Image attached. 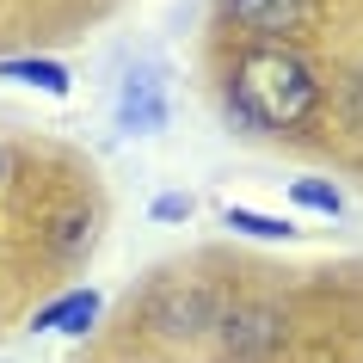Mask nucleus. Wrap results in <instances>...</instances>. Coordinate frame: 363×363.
I'll list each match as a JSON object with an SVG mask.
<instances>
[{
    "label": "nucleus",
    "instance_id": "f257e3e1",
    "mask_svg": "<svg viewBox=\"0 0 363 363\" xmlns=\"http://www.w3.org/2000/svg\"><path fill=\"white\" fill-rule=\"evenodd\" d=\"M314 105H320L314 74L296 56H284V50L252 56L240 68V80H234V93H228V111L240 123H252V130H296V123L314 117Z\"/></svg>",
    "mask_w": 363,
    "mask_h": 363
},
{
    "label": "nucleus",
    "instance_id": "f03ea898",
    "mask_svg": "<svg viewBox=\"0 0 363 363\" xmlns=\"http://www.w3.org/2000/svg\"><path fill=\"white\" fill-rule=\"evenodd\" d=\"M284 339V320L271 314V308H234L228 320H222V345H228L234 357H259L271 345Z\"/></svg>",
    "mask_w": 363,
    "mask_h": 363
},
{
    "label": "nucleus",
    "instance_id": "7ed1b4c3",
    "mask_svg": "<svg viewBox=\"0 0 363 363\" xmlns=\"http://www.w3.org/2000/svg\"><path fill=\"white\" fill-rule=\"evenodd\" d=\"M228 19L247 25L252 38H284L308 19V0H228Z\"/></svg>",
    "mask_w": 363,
    "mask_h": 363
},
{
    "label": "nucleus",
    "instance_id": "20e7f679",
    "mask_svg": "<svg viewBox=\"0 0 363 363\" xmlns=\"http://www.w3.org/2000/svg\"><path fill=\"white\" fill-rule=\"evenodd\" d=\"M117 117H123V130L154 135L160 123H167V93H160V80L154 74H130L123 80V99H117Z\"/></svg>",
    "mask_w": 363,
    "mask_h": 363
},
{
    "label": "nucleus",
    "instance_id": "39448f33",
    "mask_svg": "<svg viewBox=\"0 0 363 363\" xmlns=\"http://www.w3.org/2000/svg\"><path fill=\"white\" fill-rule=\"evenodd\" d=\"M99 308H105V302H99V289H68L62 302L38 308V326H43V333H68V339H80V333L99 320Z\"/></svg>",
    "mask_w": 363,
    "mask_h": 363
},
{
    "label": "nucleus",
    "instance_id": "423d86ee",
    "mask_svg": "<svg viewBox=\"0 0 363 363\" xmlns=\"http://www.w3.org/2000/svg\"><path fill=\"white\" fill-rule=\"evenodd\" d=\"M0 80H19V86H38V93H50V99H68V68L62 62H50V56H6L0 62Z\"/></svg>",
    "mask_w": 363,
    "mask_h": 363
},
{
    "label": "nucleus",
    "instance_id": "0eeeda50",
    "mask_svg": "<svg viewBox=\"0 0 363 363\" xmlns=\"http://www.w3.org/2000/svg\"><path fill=\"white\" fill-rule=\"evenodd\" d=\"M160 326H167L172 339H197V333L210 326V296H203V289H191V296H172V302L160 308Z\"/></svg>",
    "mask_w": 363,
    "mask_h": 363
},
{
    "label": "nucleus",
    "instance_id": "6e6552de",
    "mask_svg": "<svg viewBox=\"0 0 363 363\" xmlns=\"http://www.w3.org/2000/svg\"><path fill=\"white\" fill-rule=\"evenodd\" d=\"M222 222L240 234H252V240H289L296 234V222H284V216H265V210H247V203H228L222 210Z\"/></svg>",
    "mask_w": 363,
    "mask_h": 363
},
{
    "label": "nucleus",
    "instance_id": "1a4fd4ad",
    "mask_svg": "<svg viewBox=\"0 0 363 363\" xmlns=\"http://www.w3.org/2000/svg\"><path fill=\"white\" fill-rule=\"evenodd\" d=\"M289 197H296L302 210H320V216H339V210H345L339 185H326V179H296V185H289Z\"/></svg>",
    "mask_w": 363,
    "mask_h": 363
},
{
    "label": "nucleus",
    "instance_id": "9d476101",
    "mask_svg": "<svg viewBox=\"0 0 363 363\" xmlns=\"http://www.w3.org/2000/svg\"><path fill=\"white\" fill-rule=\"evenodd\" d=\"M191 216V197L185 191H160L154 197V222H185Z\"/></svg>",
    "mask_w": 363,
    "mask_h": 363
},
{
    "label": "nucleus",
    "instance_id": "9b49d317",
    "mask_svg": "<svg viewBox=\"0 0 363 363\" xmlns=\"http://www.w3.org/2000/svg\"><path fill=\"white\" fill-rule=\"evenodd\" d=\"M0 179H6V148H0Z\"/></svg>",
    "mask_w": 363,
    "mask_h": 363
}]
</instances>
